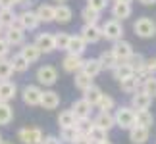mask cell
<instances>
[{
  "mask_svg": "<svg viewBox=\"0 0 156 144\" xmlns=\"http://www.w3.org/2000/svg\"><path fill=\"white\" fill-rule=\"evenodd\" d=\"M114 125L123 131H129L135 125V110L131 106H119L114 113Z\"/></svg>",
  "mask_w": 156,
  "mask_h": 144,
  "instance_id": "obj_1",
  "label": "cell"
},
{
  "mask_svg": "<svg viewBox=\"0 0 156 144\" xmlns=\"http://www.w3.org/2000/svg\"><path fill=\"white\" fill-rule=\"evenodd\" d=\"M100 31H102V39L112 40V43H118V40H122V37H123V25L116 19H108L104 25L100 27Z\"/></svg>",
  "mask_w": 156,
  "mask_h": 144,
  "instance_id": "obj_2",
  "label": "cell"
},
{
  "mask_svg": "<svg viewBox=\"0 0 156 144\" xmlns=\"http://www.w3.org/2000/svg\"><path fill=\"white\" fill-rule=\"evenodd\" d=\"M133 31H135L137 37H141V39H151L156 35V23L151 17H139V19L133 23Z\"/></svg>",
  "mask_w": 156,
  "mask_h": 144,
  "instance_id": "obj_3",
  "label": "cell"
},
{
  "mask_svg": "<svg viewBox=\"0 0 156 144\" xmlns=\"http://www.w3.org/2000/svg\"><path fill=\"white\" fill-rule=\"evenodd\" d=\"M16 25L21 27L23 31H35V29L41 25V21H39V17H37V14H35V12L25 10V12H21V14H17Z\"/></svg>",
  "mask_w": 156,
  "mask_h": 144,
  "instance_id": "obj_4",
  "label": "cell"
},
{
  "mask_svg": "<svg viewBox=\"0 0 156 144\" xmlns=\"http://www.w3.org/2000/svg\"><path fill=\"white\" fill-rule=\"evenodd\" d=\"M17 136H20V140L23 144H41L44 139L43 131L39 127H23L17 131Z\"/></svg>",
  "mask_w": 156,
  "mask_h": 144,
  "instance_id": "obj_5",
  "label": "cell"
},
{
  "mask_svg": "<svg viewBox=\"0 0 156 144\" xmlns=\"http://www.w3.org/2000/svg\"><path fill=\"white\" fill-rule=\"evenodd\" d=\"M37 81L44 87H52L58 81V71L54 65H41L37 69Z\"/></svg>",
  "mask_w": 156,
  "mask_h": 144,
  "instance_id": "obj_6",
  "label": "cell"
},
{
  "mask_svg": "<svg viewBox=\"0 0 156 144\" xmlns=\"http://www.w3.org/2000/svg\"><path fill=\"white\" fill-rule=\"evenodd\" d=\"M114 56H116L118 62H127V60L133 56V46H131V43H127V40H118V43H114L112 46V50H110Z\"/></svg>",
  "mask_w": 156,
  "mask_h": 144,
  "instance_id": "obj_7",
  "label": "cell"
},
{
  "mask_svg": "<svg viewBox=\"0 0 156 144\" xmlns=\"http://www.w3.org/2000/svg\"><path fill=\"white\" fill-rule=\"evenodd\" d=\"M4 40L8 43V46H21V44H25V31L17 25H12L6 29Z\"/></svg>",
  "mask_w": 156,
  "mask_h": 144,
  "instance_id": "obj_8",
  "label": "cell"
},
{
  "mask_svg": "<svg viewBox=\"0 0 156 144\" xmlns=\"http://www.w3.org/2000/svg\"><path fill=\"white\" fill-rule=\"evenodd\" d=\"M35 46L41 50V54H50L56 50V46H54V35L52 33H39L37 37H35Z\"/></svg>",
  "mask_w": 156,
  "mask_h": 144,
  "instance_id": "obj_9",
  "label": "cell"
},
{
  "mask_svg": "<svg viewBox=\"0 0 156 144\" xmlns=\"http://www.w3.org/2000/svg\"><path fill=\"white\" fill-rule=\"evenodd\" d=\"M79 37L85 40V44H97L100 39H102V31H100L98 25H83Z\"/></svg>",
  "mask_w": 156,
  "mask_h": 144,
  "instance_id": "obj_10",
  "label": "cell"
},
{
  "mask_svg": "<svg viewBox=\"0 0 156 144\" xmlns=\"http://www.w3.org/2000/svg\"><path fill=\"white\" fill-rule=\"evenodd\" d=\"M41 94H43V88L37 85H27L21 91V98L27 106H39L41 104Z\"/></svg>",
  "mask_w": 156,
  "mask_h": 144,
  "instance_id": "obj_11",
  "label": "cell"
},
{
  "mask_svg": "<svg viewBox=\"0 0 156 144\" xmlns=\"http://www.w3.org/2000/svg\"><path fill=\"white\" fill-rule=\"evenodd\" d=\"M151 104H152V98L148 94H145L139 88L137 92H133L131 94V108H133L135 111H143V110H148L151 108Z\"/></svg>",
  "mask_w": 156,
  "mask_h": 144,
  "instance_id": "obj_12",
  "label": "cell"
},
{
  "mask_svg": "<svg viewBox=\"0 0 156 144\" xmlns=\"http://www.w3.org/2000/svg\"><path fill=\"white\" fill-rule=\"evenodd\" d=\"M87 50V44L85 40H83L79 35H69V43H68V48H66V52L71 54V56H83Z\"/></svg>",
  "mask_w": 156,
  "mask_h": 144,
  "instance_id": "obj_13",
  "label": "cell"
},
{
  "mask_svg": "<svg viewBox=\"0 0 156 144\" xmlns=\"http://www.w3.org/2000/svg\"><path fill=\"white\" fill-rule=\"evenodd\" d=\"M145 62L147 60L141 56V54H133L129 60H127V63L131 65V69H133V75H137L139 79L143 81L147 77V67H145Z\"/></svg>",
  "mask_w": 156,
  "mask_h": 144,
  "instance_id": "obj_14",
  "label": "cell"
},
{
  "mask_svg": "<svg viewBox=\"0 0 156 144\" xmlns=\"http://www.w3.org/2000/svg\"><path fill=\"white\" fill-rule=\"evenodd\" d=\"M71 113L75 115V119H91V111H93V108L87 104L85 100H75L73 104H71Z\"/></svg>",
  "mask_w": 156,
  "mask_h": 144,
  "instance_id": "obj_15",
  "label": "cell"
},
{
  "mask_svg": "<svg viewBox=\"0 0 156 144\" xmlns=\"http://www.w3.org/2000/svg\"><path fill=\"white\" fill-rule=\"evenodd\" d=\"M131 14H133V8H131V4L114 2V6H112V19H116V21L122 23L123 19L131 17Z\"/></svg>",
  "mask_w": 156,
  "mask_h": 144,
  "instance_id": "obj_16",
  "label": "cell"
},
{
  "mask_svg": "<svg viewBox=\"0 0 156 144\" xmlns=\"http://www.w3.org/2000/svg\"><path fill=\"white\" fill-rule=\"evenodd\" d=\"M17 94V87L12 81H0V102L10 104V100H14Z\"/></svg>",
  "mask_w": 156,
  "mask_h": 144,
  "instance_id": "obj_17",
  "label": "cell"
},
{
  "mask_svg": "<svg viewBox=\"0 0 156 144\" xmlns=\"http://www.w3.org/2000/svg\"><path fill=\"white\" fill-rule=\"evenodd\" d=\"M39 106H43L44 110H56L60 106V94L56 91H43Z\"/></svg>",
  "mask_w": 156,
  "mask_h": 144,
  "instance_id": "obj_18",
  "label": "cell"
},
{
  "mask_svg": "<svg viewBox=\"0 0 156 144\" xmlns=\"http://www.w3.org/2000/svg\"><path fill=\"white\" fill-rule=\"evenodd\" d=\"M62 67H64V71H68V73H73V75L79 73L81 67H83V58L68 54V56L62 60Z\"/></svg>",
  "mask_w": 156,
  "mask_h": 144,
  "instance_id": "obj_19",
  "label": "cell"
},
{
  "mask_svg": "<svg viewBox=\"0 0 156 144\" xmlns=\"http://www.w3.org/2000/svg\"><path fill=\"white\" fill-rule=\"evenodd\" d=\"M151 136V129H145V127H139V125H133L129 129V140L131 144H145Z\"/></svg>",
  "mask_w": 156,
  "mask_h": 144,
  "instance_id": "obj_20",
  "label": "cell"
},
{
  "mask_svg": "<svg viewBox=\"0 0 156 144\" xmlns=\"http://www.w3.org/2000/svg\"><path fill=\"white\" fill-rule=\"evenodd\" d=\"M20 54H21V58L25 60V62L31 65V63H35L37 60L41 58V50L37 46H35L33 43H25V44H21V50H20Z\"/></svg>",
  "mask_w": 156,
  "mask_h": 144,
  "instance_id": "obj_21",
  "label": "cell"
},
{
  "mask_svg": "<svg viewBox=\"0 0 156 144\" xmlns=\"http://www.w3.org/2000/svg\"><path fill=\"white\" fill-rule=\"evenodd\" d=\"M71 17H73V10H71L68 4L54 6V21H58V23H69Z\"/></svg>",
  "mask_w": 156,
  "mask_h": 144,
  "instance_id": "obj_22",
  "label": "cell"
},
{
  "mask_svg": "<svg viewBox=\"0 0 156 144\" xmlns=\"http://www.w3.org/2000/svg\"><path fill=\"white\" fill-rule=\"evenodd\" d=\"M81 71L85 75H89L91 79H94L97 75H100V71H102V65H100L98 58H89V60H83V67Z\"/></svg>",
  "mask_w": 156,
  "mask_h": 144,
  "instance_id": "obj_23",
  "label": "cell"
},
{
  "mask_svg": "<svg viewBox=\"0 0 156 144\" xmlns=\"http://www.w3.org/2000/svg\"><path fill=\"white\" fill-rule=\"evenodd\" d=\"M141 79L137 75H131V77H127V79H123V81H119V88L125 92V94H133V92H137L141 88Z\"/></svg>",
  "mask_w": 156,
  "mask_h": 144,
  "instance_id": "obj_24",
  "label": "cell"
},
{
  "mask_svg": "<svg viewBox=\"0 0 156 144\" xmlns=\"http://www.w3.org/2000/svg\"><path fill=\"white\" fill-rule=\"evenodd\" d=\"M100 98H102V91H100V87H97V85H93L91 88H87V91L83 92V100H85L91 108H97Z\"/></svg>",
  "mask_w": 156,
  "mask_h": 144,
  "instance_id": "obj_25",
  "label": "cell"
},
{
  "mask_svg": "<svg viewBox=\"0 0 156 144\" xmlns=\"http://www.w3.org/2000/svg\"><path fill=\"white\" fill-rule=\"evenodd\" d=\"M93 123L97 125V127L104 129V131H110L112 127H116V125H114V115L110 111H98V115L94 117Z\"/></svg>",
  "mask_w": 156,
  "mask_h": 144,
  "instance_id": "obj_26",
  "label": "cell"
},
{
  "mask_svg": "<svg viewBox=\"0 0 156 144\" xmlns=\"http://www.w3.org/2000/svg\"><path fill=\"white\" fill-rule=\"evenodd\" d=\"M135 125L139 127H145V129H151L154 125V115L148 110H143V111H135Z\"/></svg>",
  "mask_w": 156,
  "mask_h": 144,
  "instance_id": "obj_27",
  "label": "cell"
},
{
  "mask_svg": "<svg viewBox=\"0 0 156 144\" xmlns=\"http://www.w3.org/2000/svg\"><path fill=\"white\" fill-rule=\"evenodd\" d=\"M35 14H37V17H39L41 23H50V21H54V6H50V4H41Z\"/></svg>",
  "mask_w": 156,
  "mask_h": 144,
  "instance_id": "obj_28",
  "label": "cell"
},
{
  "mask_svg": "<svg viewBox=\"0 0 156 144\" xmlns=\"http://www.w3.org/2000/svg\"><path fill=\"white\" fill-rule=\"evenodd\" d=\"M87 139L91 140L93 144H100V142H106V140H108V131L100 129V127H97V125L93 123V127H91V131H89Z\"/></svg>",
  "mask_w": 156,
  "mask_h": 144,
  "instance_id": "obj_29",
  "label": "cell"
},
{
  "mask_svg": "<svg viewBox=\"0 0 156 144\" xmlns=\"http://www.w3.org/2000/svg\"><path fill=\"white\" fill-rule=\"evenodd\" d=\"M112 73H114V77H116L118 81H123V79H127V77L133 75V69H131V65L127 62H119L116 67L112 69Z\"/></svg>",
  "mask_w": 156,
  "mask_h": 144,
  "instance_id": "obj_30",
  "label": "cell"
},
{
  "mask_svg": "<svg viewBox=\"0 0 156 144\" xmlns=\"http://www.w3.org/2000/svg\"><path fill=\"white\" fill-rule=\"evenodd\" d=\"M8 62H10L12 69H14L16 73H25V71L29 69V63H27L25 60L21 58V54H20V52H17V54H14V56H12V58L8 60Z\"/></svg>",
  "mask_w": 156,
  "mask_h": 144,
  "instance_id": "obj_31",
  "label": "cell"
},
{
  "mask_svg": "<svg viewBox=\"0 0 156 144\" xmlns=\"http://www.w3.org/2000/svg\"><path fill=\"white\" fill-rule=\"evenodd\" d=\"M141 91L148 94L151 98H156V77L154 75H147L141 83Z\"/></svg>",
  "mask_w": 156,
  "mask_h": 144,
  "instance_id": "obj_32",
  "label": "cell"
},
{
  "mask_svg": "<svg viewBox=\"0 0 156 144\" xmlns=\"http://www.w3.org/2000/svg\"><path fill=\"white\" fill-rule=\"evenodd\" d=\"M75 115L71 113V110H64V111H60V115H58V125H60V129H68V127H73L75 125Z\"/></svg>",
  "mask_w": 156,
  "mask_h": 144,
  "instance_id": "obj_33",
  "label": "cell"
},
{
  "mask_svg": "<svg viewBox=\"0 0 156 144\" xmlns=\"http://www.w3.org/2000/svg\"><path fill=\"white\" fill-rule=\"evenodd\" d=\"M73 83H75V87L79 88L81 92H85L87 88H91L94 83H93V79L89 75H85L83 71H79V73H75V79H73Z\"/></svg>",
  "mask_w": 156,
  "mask_h": 144,
  "instance_id": "obj_34",
  "label": "cell"
},
{
  "mask_svg": "<svg viewBox=\"0 0 156 144\" xmlns=\"http://www.w3.org/2000/svg\"><path fill=\"white\" fill-rule=\"evenodd\" d=\"M16 19H17V14L14 10H0V27H12L16 25Z\"/></svg>",
  "mask_w": 156,
  "mask_h": 144,
  "instance_id": "obj_35",
  "label": "cell"
},
{
  "mask_svg": "<svg viewBox=\"0 0 156 144\" xmlns=\"http://www.w3.org/2000/svg\"><path fill=\"white\" fill-rule=\"evenodd\" d=\"M98 62H100V65H102V69H110V71H112V69L119 63L118 60H116V56H114L110 50L100 54V56H98Z\"/></svg>",
  "mask_w": 156,
  "mask_h": 144,
  "instance_id": "obj_36",
  "label": "cell"
},
{
  "mask_svg": "<svg viewBox=\"0 0 156 144\" xmlns=\"http://www.w3.org/2000/svg\"><path fill=\"white\" fill-rule=\"evenodd\" d=\"M12 119H14V110H12V106L0 102V125H10Z\"/></svg>",
  "mask_w": 156,
  "mask_h": 144,
  "instance_id": "obj_37",
  "label": "cell"
},
{
  "mask_svg": "<svg viewBox=\"0 0 156 144\" xmlns=\"http://www.w3.org/2000/svg\"><path fill=\"white\" fill-rule=\"evenodd\" d=\"M81 17L83 21H85V25H98V19H100V14H97V12H93L91 8H83L81 12Z\"/></svg>",
  "mask_w": 156,
  "mask_h": 144,
  "instance_id": "obj_38",
  "label": "cell"
},
{
  "mask_svg": "<svg viewBox=\"0 0 156 144\" xmlns=\"http://www.w3.org/2000/svg\"><path fill=\"white\" fill-rule=\"evenodd\" d=\"M77 136H79V133L75 131V127H68V129H60V142H73Z\"/></svg>",
  "mask_w": 156,
  "mask_h": 144,
  "instance_id": "obj_39",
  "label": "cell"
},
{
  "mask_svg": "<svg viewBox=\"0 0 156 144\" xmlns=\"http://www.w3.org/2000/svg\"><path fill=\"white\" fill-rule=\"evenodd\" d=\"M114 106H116V100H114L110 94H102V98H100L98 104H97V108L100 111H110V110H114Z\"/></svg>",
  "mask_w": 156,
  "mask_h": 144,
  "instance_id": "obj_40",
  "label": "cell"
},
{
  "mask_svg": "<svg viewBox=\"0 0 156 144\" xmlns=\"http://www.w3.org/2000/svg\"><path fill=\"white\" fill-rule=\"evenodd\" d=\"M73 127H75V131H77L79 135L87 136V135H89V131H91V127H93V121H91V119H77Z\"/></svg>",
  "mask_w": 156,
  "mask_h": 144,
  "instance_id": "obj_41",
  "label": "cell"
},
{
  "mask_svg": "<svg viewBox=\"0 0 156 144\" xmlns=\"http://www.w3.org/2000/svg\"><path fill=\"white\" fill-rule=\"evenodd\" d=\"M68 43H69V35L68 33H56L54 35V46H56V50H66L68 48Z\"/></svg>",
  "mask_w": 156,
  "mask_h": 144,
  "instance_id": "obj_42",
  "label": "cell"
},
{
  "mask_svg": "<svg viewBox=\"0 0 156 144\" xmlns=\"http://www.w3.org/2000/svg\"><path fill=\"white\" fill-rule=\"evenodd\" d=\"M12 73H14V69H12V65L8 60H0V81H10Z\"/></svg>",
  "mask_w": 156,
  "mask_h": 144,
  "instance_id": "obj_43",
  "label": "cell"
},
{
  "mask_svg": "<svg viewBox=\"0 0 156 144\" xmlns=\"http://www.w3.org/2000/svg\"><path fill=\"white\" fill-rule=\"evenodd\" d=\"M106 6H108V0H87V8H91L93 12H97V14L106 10Z\"/></svg>",
  "mask_w": 156,
  "mask_h": 144,
  "instance_id": "obj_44",
  "label": "cell"
},
{
  "mask_svg": "<svg viewBox=\"0 0 156 144\" xmlns=\"http://www.w3.org/2000/svg\"><path fill=\"white\" fill-rule=\"evenodd\" d=\"M8 54H10V46L4 40V37H0V60H6Z\"/></svg>",
  "mask_w": 156,
  "mask_h": 144,
  "instance_id": "obj_45",
  "label": "cell"
},
{
  "mask_svg": "<svg viewBox=\"0 0 156 144\" xmlns=\"http://www.w3.org/2000/svg\"><path fill=\"white\" fill-rule=\"evenodd\" d=\"M17 0H0V10H14Z\"/></svg>",
  "mask_w": 156,
  "mask_h": 144,
  "instance_id": "obj_46",
  "label": "cell"
},
{
  "mask_svg": "<svg viewBox=\"0 0 156 144\" xmlns=\"http://www.w3.org/2000/svg\"><path fill=\"white\" fill-rule=\"evenodd\" d=\"M41 144H62V142H60L58 136L48 135V136H44V139H43V142H41Z\"/></svg>",
  "mask_w": 156,
  "mask_h": 144,
  "instance_id": "obj_47",
  "label": "cell"
},
{
  "mask_svg": "<svg viewBox=\"0 0 156 144\" xmlns=\"http://www.w3.org/2000/svg\"><path fill=\"white\" fill-rule=\"evenodd\" d=\"M71 144H93V142L89 140L87 136H83V135H79V136H77V139H75L73 142H71Z\"/></svg>",
  "mask_w": 156,
  "mask_h": 144,
  "instance_id": "obj_48",
  "label": "cell"
},
{
  "mask_svg": "<svg viewBox=\"0 0 156 144\" xmlns=\"http://www.w3.org/2000/svg\"><path fill=\"white\" fill-rule=\"evenodd\" d=\"M35 0H17V4H23V6H31Z\"/></svg>",
  "mask_w": 156,
  "mask_h": 144,
  "instance_id": "obj_49",
  "label": "cell"
},
{
  "mask_svg": "<svg viewBox=\"0 0 156 144\" xmlns=\"http://www.w3.org/2000/svg\"><path fill=\"white\" fill-rule=\"evenodd\" d=\"M139 2L145 6H152V4H156V0H139Z\"/></svg>",
  "mask_w": 156,
  "mask_h": 144,
  "instance_id": "obj_50",
  "label": "cell"
},
{
  "mask_svg": "<svg viewBox=\"0 0 156 144\" xmlns=\"http://www.w3.org/2000/svg\"><path fill=\"white\" fill-rule=\"evenodd\" d=\"M114 2H122V4H131L133 0H114Z\"/></svg>",
  "mask_w": 156,
  "mask_h": 144,
  "instance_id": "obj_51",
  "label": "cell"
},
{
  "mask_svg": "<svg viewBox=\"0 0 156 144\" xmlns=\"http://www.w3.org/2000/svg\"><path fill=\"white\" fill-rule=\"evenodd\" d=\"M0 144H14V142H8V140H2V142H0Z\"/></svg>",
  "mask_w": 156,
  "mask_h": 144,
  "instance_id": "obj_52",
  "label": "cell"
},
{
  "mask_svg": "<svg viewBox=\"0 0 156 144\" xmlns=\"http://www.w3.org/2000/svg\"><path fill=\"white\" fill-rule=\"evenodd\" d=\"M54 2H68V0H54Z\"/></svg>",
  "mask_w": 156,
  "mask_h": 144,
  "instance_id": "obj_53",
  "label": "cell"
},
{
  "mask_svg": "<svg viewBox=\"0 0 156 144\" xmlns=\"http://www.w3.org/2000/svg\"><path fill=\"white\" fill-rule=\"evenodd\" d=\"M100 144H112V142H110V140H106V142H100Z\"/></svg>",
  "mask_w": 156,
  "mask_h": 144,
  "instance_id": "obj_54",
  "label": "cell"
},
{
  "mask_svg": "<svg viewBox=\"0 0 156 144\" xmlns=\"http://www.w3.org/2000/svg\"><path fill=\"white\" fill-rule=\"evenodd\" d=\"M0 142H2V135H0Z\"/></svg>",
  "mask_w": 156,
  "mask_h": 144,
  "instance_id": "obj_55",
  "label": "cell"
},
{
  "mask_svg": "<svg viewBox=\"0 0 156 144\" xmlns=\"http://www.w3.org/2000/svg\"><path fill=\"white\" fill-rule=\"evenodd\" d=\"M0 29H2V27H0Z\"/></svg>",
  "mask_w": 156,
  "mask_h": 144,
  "instance_id": "obj_56",
  "label": "cell"
},
{
  "mask_svg": "<svg viewBox=\"0 0 156 144\" xmlns=\"http://www.w3.org/2000/svg\"><path fill=\"white\" fill-rule=\"evenodd\" d=\"M154 60H156V58H154Z\"/></svg>",
  "mask_w": 156,
  "mask_h": 144,
  "instance_id": "obj_57",
  "label": "cell"
}]
</instances>
